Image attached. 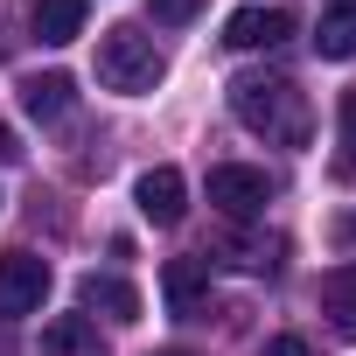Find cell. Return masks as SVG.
Returning <instances> with one entry per match:
<instances>
[{
    "label": "cell",
    "mask_w": 356,
    "mask_h": 356,
    "mask_svg": "<svg viewBox=\"0 0 356 356\" xmlns=\"http://www.w3.org/2000/svg\"><path fill=\"white\" fill-rule=\"evenodd\" d=\"M161 49H154V35H140L133 22H119V29H105L98 35V84L105 91H126V98H140V91H154L161 84Z\"/></svg>",
    "instance_id": "cell-2"
},
{
    "label": "cell",
    "mask_w": 356,
    "mask_h": 356,
    "mask_svg": "<svg viewBox=\"0 0 356 356\" xmlns=\"http://www.w3.org/2000/svg\"><path fill=\"white\" fill-rule=\"evenodd\" d=\"M335 8H342V15H349V8H356V0H335Z\"/></svg>",
    "instance_id": "cell-19"
},
{
    "label": "cell",
    "mask_w": 356,
    "mask_h": 356,
    "mask_svg": "<svg viewBox=\"0 0 356 356\" xmlns=\"http://www.w3.org/2000/svg\"><path fill=\"white\" fill-rule=\"evenodd\" d=\"M42 349H49V356H77V349H91V314H56V321L42 328Z\"/></svg>",
    "instance_id": "cell-12"
},
{
    "label": "cell",
    "mask_w": 356,
    "mask_h": 356,
    "mask_svg": "<svg viewBox=\"0 0 356 356\" xmlns=\"http://www.w3.org/2000/svg\"><path fill=\"white\" fill-rule=\"evenodd\" d=\"M259 356H314V349H307V342H300V335H273V342H266V349H259Z\"/></svg>",
    "instance_id": "cell-16"
},
{
    "label": "cell",
    "mask_w": 356,
    "mask_h": 356,
    "mask_svg": "<svg viewBox=\"0 0 356 356\" xmlns=\"http://www.w3.org/2000/svg\"><path fill=\"white\" fill-rule=\"evenodd\" d=\"M293 35V15L286 8H238L231 22H224V42L231 49H273V42H286Z\"/></svg>",
    "instance_id": "cell-6"
},
{
    "label": "cell",
    "mask_w": 356,
    "mask_h": 356,
    "mask_svg": "<svg viewBox=\"0 0 356 356\" xmlns=\"http://www.w3.org/2000/svg\"><path fill=\"white\" fill-rule=\"evenodd\" d=\"M335 126H342V168H356V91H342V105H335Z\"/></svg>",
    "instance_id": "cell-15"
},
{
    "label": "cell",
    "mask_w": 356,
    "mask_h": 356,
    "mask_svg": "<svg viewBox=\"0 0 356 356\" xmlns=\"http://www.w3.org/2000/svg\"><path fill=\"white\" fill-rule=\"evenodd\" d=\"M29 29H35L49 49L77 42V35H84V0H35V8H29Z\"/></svg>",
    "instance_id": "cell-10"
},
{
    "label": "cell",
    "mask_w": 356,
    "mask_h": 356,
    "mask_svg": "<svg viewBox=\"0 0 356 356\" xmlns=\"http://www.w3.org/2000/svg\"><path fill=\"white\" fill-rule=\"evenodd\" d=\"M231 112L259 133V140H280V147H307L314 133V105L293 77H231Z\"/></svg>",
    "instance_id": "cell-1"
},
{
    "label": "cell",
    "mask_w": 356,
    "mask_h": 356,
    "mask_svg": "<svg viewBox=\"0 0 356 356\" xmlns=\"http://www.w3.org/2000/svg\"><path fill=\"white\" fill-rule=\"evenodd\" d=\"M42 293H49V266H42L35 252H8V259H0V321L35 314Z\"/></svg>",
    "instance_id": "cell-4"
},
{
    "label": "cell",
    "mask_w": 356,
    "mask_h": 356,
    "mask_svg": "<svg viewBox=\"0 0 356 356\" xmlns=\"http://www.w3.org/2000/svg\"><path fill=\"white\" fill-rule=\"evenodd\" d=\"M154 356H189V349H154Z\"/></svg>",
    "instance_id": "cell-18"
},
{
    "label": "cell",
    "mask_w": 356,
    "mask_h": 356,
    "mask_svg": "<svg viewBox=\"0 0 356 356\" xmlns=\"http://www.w3.org/2000/svg\"><path fill=\"white\" fill-rule=\"evenodd\" d=\"M210 203L224 210V217H259L266 203H273V182H266V168H245V161H224V168H210Z\"/></svg>",
    "instance_id": "cell-3"
},
{
    "label": "cell",
    "mask_w": 356,
    "mask_h": 356,
    "mask_svg": "<svg viewBox=\"0 0 356 356\" xmlns=\"http://www.w3.org/2000/svg\"><path fill=\"white\" fill-rule=\"evenodd\" d=\"M147 15H154V22H168V29H182V22H196V15H203V0H147Z\"/></svg>",
    "instance_id": "cell-14"
},
{
    "label": "cell",
    "mask_w": 356,
    "mask_h": 356,
    "mask_svg": "<svg viewBox=\"0 0 356 356\" xmlns=\"http://www.w3.org/2000/svg\"><path fill=\"white\" fill-rule=\"evenodd\" d=\"M70 98H77V84H70L63 70H42V77H29V84H22V112H29L35 126L63 119V112H70Z\"/></svg>",
    "instance_id": "cell-9"
},
{
    "label": "cell",
    "mask_w": 356,
    "mask_h": 356,
    "mask_svg": "<svg viewBox=\"0 0 356 356\" xmlns=\"http://www.w3.org/2000/svg\"><path fill=\"white\" fill-rule=\"evenodd\" d=\"M161 293H168V314H196L210 300V266L203 259H168L161 266Z\"/></svg>",
    "instance_id": "cell-8"
},
{
    "label": "cell",
    "mask_w": 356,
    "mask_h": 356,
    "mask_svg": "<svg viewBox=\"0 0 356 356\" xmlns=\"http://www.w3.org/2000/svg\"><path fill=\"white\" fill-rule=\"evenodd\" d=\"M77 300H84V314H105V321H140V293H133L126 280H112V273H84V280H77Z\"/></svg>",
    "instance_id": "cell-7"
},
{
    "label": "cell",
    "mask_w": 356,
    "mask_h": 356,
    "mask_svg": "<svg viewBox=\"0 0 356 356\" xmlns=\"http://www.w3.org/2000/svg\"><path fill=\"white\" fill-rule=\"evenodd\" d=\"M0 161H22V140H15L8 126H0Z\"/></svg>",
    "instance_id": "cell-17"
},
{
    "label": "cell",
    "mask_w": 356,
    "mask_h": 356,
    "mask_svg": "<svg viewBox=\"0 0 356 356\" xmlns=\"http://www.w3.org/2000/svg\"><path fill=\"white\" fill-rule=\"evenodd\" d=\"M133 203H140V217L147 224H182V210H189V182H182V168H147L140 175V189H133Z\"/></svg>",
    "instance_id": "cell-5"
},
{
    "label": "cell",
    "mask_w": 356,
    "mask_h": 356,
    "mask_svg": "<svg viewBox=\"0 0 356 356\" xmlns=\"http://www.w3.org/2000/svg\"><path fill=\"white\" fill-rule=\"evenodd\" d=\"M314 49H321L328 63H349V56H356V8H349V15H328L321 35H314Z\"/></svg>",
    "instance_id": "cell-13"
},
{
    "label": "cell",
    "mask_w": 356,
    "mask_h": 356,
    "mask_svg": "<svg viewBox=\"0 0 356 356\" xmlns=\"http://www.w3.org/2000/svg\"><path fill=\"white\" fill-rule=\"evenodd\" d=\"M0 356H8V342H0Z\"/></svg>",
    "instance_id": "cell-20"
},
{
    "label": "cell",
    "mask_w": 356,
    "mask_h": 356,
    "mask_svg": "<svg viewBox=\"0 0 356 356\" xmlns=\"http://www.w3.org/2000/svg\"><path fill=\"white\" fill-rule=\"evenodd\" d=\"M321 307L335 314L342 335H356V266H335V273L321 280Z\"/></svg>",
    "instance_id": "cell-11"
}]
</instances>
